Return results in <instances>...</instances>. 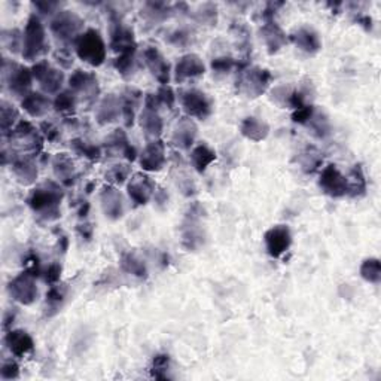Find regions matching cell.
I'll return each instance as SVG.
<instances>
[{
    "instance_id": "cell-1",
    "label": "cell",
    "mask_w": 381,
    "mask_h": 381,
    "mask_svg": "<svg viewBox=\"0 0 381 381\" xmlns=\"http://www.w3.org/2000/svg\"><path fill=\"white\" fill-rule=\"evenodd\" d=\"M63 189L60 188V185L46 180L44 183L37 185V187L30 192L27 204L39 218L44 221H56L60 218V204L63 201Z\"/></svg>"
},
{
    "instance_id": "cell-2",
    "label": "cell",
    "mask_w": 381,
    "mask_h": 381,
    "mask_svg": "<svg viewBox=\"0 0 381 381\" xmlns=\"http://www.w3.org/2000/svg\"><path fill=\"white\" fill-rule=\"evenodd\" d=\"M11 152L19 157H37L44 148V136L28 121H19L15 128L9 133Z\"/></svg>"
},
{
    "instance_id": "cell-3",
    "label": "cell",
    "mask_w": 381,
    "mask_h": 381,
    "mask_svg": "<svg viewBox=\"0 0 381 381\" xmlns=\"http://www.w3.org/2000/svg\"><path fill=\"white\" fill-rule=\"evenodd\" d=\"M49 42L46 36V30L40 22L37 14H32L27 19L26 28L23 32V51L22 56L27 61L37 63L44 56L48 54Z\"/></svg>"
},
{
    "instance_id": "cell-4",
    "label": "cell",
    "mask_w": 381,
    "mask_h": 381,
    "mask_svg": "<svg viewBox=\"0 0 381 381\" xmlns=\"http://www.w3.org/2000/svg\"><path fill=\"white\" fill-rule=\"evenodd\" d=\"M75 51L76 56L84 61V63L92 67H99L105 63L108 46L99 30L88 28L76 40Z\"/></svg>"
},
{
    "instance_id": "cell-5",
    "label": "cell",
    "mask_w": 381,
    "mask_h": 381,
    "mask_svg": "<svg viewBox=\"0 0 381 381\" xmlns=\"http://www.w3.org/2000/svg\"><path fill=\"white\" fill-rule=\"evenodd\" d=\"M2 75H3V85L8 88L12 96L24 99L30 92H32L33 85V74L32 69H28L23 65L15 63V61H8L3 60V67H2Z\"/></svg>"
},
{
    "instance_id": "cell-6",
    "label": "cell",
    "mask_w": 381,
    "mask_h": 381,
    "mask_svg": "<svg viewBox=\"0 0 381 381\" xmlns=\"http://www.w3.org/2000/svg\"><path fill=\"white\" fill-rule=\"evenodd\" d=\"M49 30L63 44H76L84 33V19L71 11H60L49 23Z\"/></svg>"
},
{
    "instance_id": "cell-7",
    "label": "cell",
    "mask_w": 381,
    "mask_h": 381,
    "mask_svg": "<svg viewBox=\"0 0 381 381\" xmlns=\"http://www.w3.org/2000/svg\"><path fill=\"white\" fill-rule=\"evenodd\" d=\"M178 99L187 117L195 119H208L213 112V100L198 88L179 90Z\"/></svg>"
},
{
    "instance_id": "cell-8",
    "label": "cell",
    "mask_w": 381,
    "mask_h": 381,
    "mask_svg": "<svg viewBox=\"0 0 381 381\" xmlns=\"http://www.w3.org/2000/svg\"><path fill=\"white\" fill-rule=\"evenodd\" d=\"M204 214V209L198 203H194L188 209L185 219L182 222V244L185 249L197 251L204 243V231L201 225V218Z\"/></svg>"
},
{
    "instance_id": "cell-9",
    "label": "cell",
    "mask_w": 381,
    "mask_h": 381,
    "mask_svg": "<svg viewBox=\"0 0 381 381\" xmlns=\"http://www.w3.org/2000/svg\"><path fill=\"white\" fill-rule=\"evenodd\" d=\"M271 82V74L270 70L262 67H247L240 71L239 81V90L251 99H256L262 96L264 92L269 90Z\"/></svg>"
},
{
    "instance_id": "cell-10",
    "label": "cell",
    "mask_w": 381,
    "mask_h": 381,
    "mask_svg": "<svg viewBox=\"0 0 381 381\" xmlns=\"http://www.w3.org/2000/svg\"><path fill=\"white\" fill-rule=\"evenodd\" d=\"M32 74L40 90L46 96H57L65 84V74L61 69L49 65L46 60H40L33 65Z\"/></svg>"
},
{
    "instance_id": "cell-11",
    "label": "cell",
    "mask_w": 381,
    "mask_h": 381,
    "mask_svg": "<svg viewBox=\"0 0 381 381\" xmlns=\"http://www.w3.org/2000/svg\"><path fill=\"white\" fill-rule=\"evenodd\" d=\"M69 90L76 94L79 101H84L87 105H92L100 94V85L96 74L85 70H75L69 78Z\"/></svg>"
},
{
    "instance_id": "cell-12",
    "label": "cell",
    "mask_w": 381,
    "mask_h": 381,
    "mask_svg": "<svg viewBox=\"0 0 381 381\" xmlns=\"http://www.w3.org/2000/svg\"><path fill=\"white\" fill-rule=\"evenodd\" d=\"M8 291H9V295H11L17 303L23 305L33 304L39 295L36 277L27 271H23L22 274H18L11 282H9Z\"/></svg>"
},
{
    "instance_id": "cell-13",
    "label": "cell",
    "mask_w": 381,
    "mask_h": 381,
    "mask_svg": "<svg viewBox=\"0 0 381 381\" xmlns=\"http://www.w3.org/2000/svg\"><path fill=\"white\" fill-rule=\"evenodd\" d=\"M319 187L332 198H341L348 194L347 176H344L334 164H329L322 170L321 178H319Z\"/></svg>"
},
{
    "instance_id": "cell-14",
    "label": "cell",
    "mask_w": 381,
    "mask_h": 381,
    "mask_svg": "<svg viewBox=\"0 0 381 381\" xmlns=\"http://www.w3.org/2000/svg\"><path fill=\"white\" fill-rule=\"evenodd\" d=\"M264 242L271 258H280L292 246V231L287 225H276L265 232Z\"/></svg>"
},
{
    "instance_id": "cell-15",
    "label": "cell",
    "mask_w": 381,
    "mask_h": 381,
    "mask_svg": "<svg viewBox=\"0 0 381 381\" xmlns=\"http://www.w3.org/2000/svg\"><path fill=\"white\" fill-rule=\"evenodd\" d=\"M157 187L153 180L145 173H136L128 179L127 194L136 205H145L155 197Z\"/></svg>"
},
{
    "instance_id": "cell-16",
    "label": "cell",
    "mask_w": 381,
    "mask_h": 381,
    "mask_svg": "<svg viewBox=\"0 0 381 381\" xmlns=\"http://www.w3.org/2000/svg\"><path fill=\"white\" fill-rule=\"evenodd\" d=\"M110 48L118 54L127 53V51L137 49L135 33L130 27L124 24L118 17L110 18Z\"/></svg>"
},
{
    "instance_id": "cell-17",
    "label": "cell",
    "mask_w": 381,
    "mask_h": 381,
    "mask_svg": "<svg viewBox=\"0 0 381 381\" xmlns=\"http://www.w3.org/2000/svg\"><path fill=\"white\" fill-rule=\"evenodd\" d=\"M205 74V66L203 60L197 54H185L182 56L176 66H174V81L178 84L198 79Z\"/></svg>"
},
{
    "instance_id": "cell-18",
    "label": "cell",
    "mask_w": 381,
    "mask_h": 381,
    "mask_svg": "<svg viewBox=\"0 0 381 381\" xmlns=\"http://www.w3.org/2000/svg\"><path fill=\"white\" fill-rule=\"evenodd\" d=\"M143 61H145L146 67L149 69V71L152 74V76L155 78L161 85H167L170 81V65L169 61L166 60L161 54V51L155 46H148L143 51Z\"/></svg>"
},
{
    "instance_id": "cell-19",
    "label": "cell",
    "mask_w": 381,
    "mask_h": 381,
    "mask_svg": "<svg viewBox=\"0 0 381 381\" xmlns=\"http://www.w3.org/2000/svg\"><path fill=\"white\" fill-rule=\"evenodd\" d=\"M139 162L145 171H160L167 162L166 145L160 139L151 140L140 152Z\"/></svg>"
},
{
    "instance_id": "cell-20",
    "label": "cell",
    "mask_w": 381,
    "mask_h": 381,
    "mask_svg": "<svg viewBox=\"0 0 381 381\" xmlns=\"http://www.w3.org/2000/svg\"><path fill=\"white\" fill-rule=\"evenodd\" d=\"M195 139H197V126H195L194 119L189 117L179 118L171 133L173 145L179 149L188 151L194 146Z\"/></svg>"
},
{
    "instance_id": "cell-21",
    "label": "cell",
    "mask_w": 381,
    "mask_h": 381,
    "mask_svg": "<svg viewBox=\"0 0 381 381\" xmlns=\"http://www.w3.org/2000/svg\"><path fill=\"white\" fill-rule=\"evenodd\" d=\"M105 148L112 157H126L131 162L137 158V151L135 146H131L124 130H115L110 133L105 139Z\"/></svg>"
},
{
    "instance_id": "cell-22",
    "label": "cell",
    "mask_w": 381,
    "mask_h": 381,
    "mask_svg": "<svg viewBox=\"0 0 381 381\" xmlns=\"http://www.w3.org/2000/svg\"><path fill=\"white\" fill-rule=\"evenodd\" d=\"M101 209L105 212L106 218L112 221H118L126 212V204H124L122 194L113 187H105L100 192Z\"/></svg>"
},
{
    "instance_id": "cell-23",
    "label": "cell",
    "mask_w": 381,
    "mask_h": 381,
    "mask_svg": "<svg viewBox=\"0 0 381 381\" xmlns=\"http://www.w3.org/2000/svg\"><path fill=\"white\" fill-rule=\"evenodd\" d=\"M5 346L15 357H24L32 353L35 348L33 338L30 337L28 332L23 331V329H14V331L11 329L5 335Z\"/></svg>"
},
{
    "instance_id": "cell-24",
    "label": "cell",
    "mask_w": 381,
    "mask_h": 381,
    "mask_svg": "<svg viewBox=\"0 0 381 381\" xmlns=\"http://www.w3.org/2000/svg\"><path fill=\"white\" fill-rule=\"evenodd\" d=\"M142 100H143V94L136 88H127L119 96L121 118L124 119L126 127H133V124H135L137 110L142 105Z\"/></svg>"
},
{
    "instance_id": "cell-25",
    "label": "cell",
    "mask_w": 381,
    "mask_h": 381,
    "mask_svg": "<svg viewBox=\"0 0 381 381\" xmlns=\"http://www.w3.org/2000/svg\"><path fill=\"white\" fill-rule=\"evenodd\" d=\"M289 39L298 49H301L305 54L314 56L322 49L321 36L317 35L316 30H313L310 27L296 28L295 32L289 36Z\"/></svg>"
},
{
    "instance_id": "cell-26",
    "label": "cell",
    "mask_w": 381,
    "mask_h": 381,
    "mask_svg": "<svg viewBox=\"0 0 381 381\" xmlns=\"http://www.w3.org/2000/svg\"><path fill=\"white\" fill-rule=\"evenodd\" d=\"M22 108L32 118H44L46 117L51 108H53V101L44 92L32 91L27 97L22 100Z\"/></svg>"
},
{
    "instance_id": "cell-27",
    "label": "cell",
    "mask_w": 381,
    "mask_h": 381,
    "mask_svg": "<svg viewBox=\"0 0 381 381\" xmlns=\"http://www.w3.org/2000/svg\"><path fill=\"white\" fill-rule=\"evenodd\" d=\"M33 160L35 158L15 155L11 161V169L15 179L22 185H26V187L33 185L37 179V166Z\"/></svg>"
},
{
    "instance_id": "cell-28",
    "label": "cell",
    "mask_w": 381,
    "mask_h": 381,
    "mask_svg": "<svg viewBox=\"0 0 381 381\" xmlns=\"http://www.w3.org/2000/svg\"><path fill=\"white\" fill-rule=\"evenodd\" d=\"M53 170L56 178L69 187L78 178V170L75 166V161L71 160L69 153H57L53 160Z\"/></svg>"
},
{
    "instance_id": "cell-29",
    "label": "cell",
    "mask_w": 381,
    "mask_h": 381,
    "mask_svg": "<svg viewBox=\"0 0 381 381\" xmlns=\"http://www.w3.org/2000/svg\"><path fill=\"white\" fill-rule=\"evenodd\" d=\"M140 127L145 133L146 139L151 140H158L162 128H164V122L162 118L160 115V112L155 109H148L143 108L142 113H140Z\"/></svg>"
},
{
    "instance_id": "cell-30",
    "label": "cell",
    "mask_w": 381,
    "mask_h": 381,
    "mask_svg": "<svg viewBox=\"0 0 381 381\" xmlns=\"http://www.w3.org/2000/svg\"><path fill=\"white\" fill-rule=\"evenodd\" d=\"M119 117H121V105H119L118 96L109 94L99 103L96 119L100 126H108V124L115 122L119 119Z\"/></svg>"
},
{
    "instance_id": "cell-31",
    "label": "cell",
    "mask_w": 381,
    "mask_h": 381,
    "mask_svg": "<svg viewBox=\"0 0 381 381\" xmlns=\"http://www.w3.org/2000/svg\"><path fill=\"white\" fill-rule=\"evenodd\" d=\"M242 135L252 142H262L270 135V126L264 119L256 117H247L240 126Z\"/></svg>"
},
{
    "instance_id": "cell-32",
    "label": "cell",
    "mask_w": 381,
    "mask_h": 381,
    "mask_svg": "<svg viewBox=\"0 0 381 381\" xmlns=\"http://www.w3.org/2000/svg\"><path fill=\"white\" fill-rule=\"evenodd\" d=\"M261 35L270 54H274L280 48H283L287 40L286 33L279 27V24H276L274 19L273 22H265V24L261 28Z\"/></svg>"
},
{
    "instance_id": "cell-33",
    "label": "cell",
    "mask_w": 381,
    "mask_h": 381,
    "mask_svg": "<svg viewBox=\"0 0 381 381\" xmlns=\"http://www.w3.org/2000/svg\"><path fill=\"white\" fill-rule=\"evenodd\" d=\"M214 160L216 152L205 143H200L191 151V164L197 173H204Z\"/></svg>"
},
{
    "instance_id": "cell-34",
    "label": "cell",
    "mask_w": 381,
    "mask_h": 381,
    "mask_svg": "<svg viewBox=\"0 0 381 381\" xmlns=\"http://www.w3.org/2000/svg\"><path fill=\"white\" fill-rule=\"evenodd\" d=\"M78 105H79V100H78L75 92L71 90H65V91L58 92V94L54 99V101H53L54 110L61 113V115H65V117L74 115V113L78 109Z\"/></svg>"
},
{
    "instance_id": "cell-35",
    "label": "cell",
    "mask_w": 381,
    "mask_h": 381,
    "mask_svg": "<svg viewBox=\"0 0 381 381\" xmlns=\"http://www.w3.org/2000/svg\"><path fill=\"white\" fill-rule=\"evenodd\" d=\"M136 51L137 49H133V51H127V53L118 54L115 61H113V67L117 69V71L122 78L128 79L136 74V70L139 67Z\"/></svg>"
},
{
    "instance_id": "cell-36",
    "label": "cell",
    "mask_w": 381,
    "mask_h": 381,
    "mask_svg": "<svg viewBox=\"0 0 381 381\" xmlns=\"http://www.w3.org/2000/svg\"><path fill=\"white\" fill-rule=\"evenodd\" d=\"M347 182H348V197L352 198H359L365 195L366 192V178L362 166H355L352 170H350L348 176H347Z\"/></svg>"
},
{
    "instance_id": "cell-37",
    "label": "cell",
    "mask_w": 381,
    "mask_h": 381,
    "mask_svg": "<svg viewBox=\"0 0 381 381\" xmlns=\"http://www.w3.org/2000/svg\"><path fill=\"white\" fill-rule=\"evenodd\" d=\"M305 127L310 128L312 135L316 136L317 139H325L331 135V122H329L328 117L323 112L317 110V109H314L313 115L305 124Z\"/></svg>"
},
{
    "instance_id": "cell-38",
    "label": "cell",
    "mask_w": 381,
    "mask_h": 381,
    "mask_svg": "<svg viewBox=\"0 0 381 381\" xmlns=\"http://www.w3.org/2000/svg\"><path fill=\"white\" fill-rule=\"evenodd\" d=\"M121 269L128 274L140 277V279H145V277L148 276V269H146L145 261L140 260L136 253H131V252L122 255Z\"/></svg>"
},
{
    "instance_id": "cell-39",
    "label": "cell",
    "mask_w": 381,
    "mask_h": 381,
    "mask_svg": "<svg viewBox=\"0 0 381 381\" xmlns=\"http://www.w3.org/2000/svg\"><path fill=\"white\" fill-rule=\"evenodd\" d=\"M18 110L15 106H12L11 103L2 101V106H0V126H2V135L3 137L9 136L15 126L18 124Z\"/></svg>"
},
{
    "instance_id": "cell-40",
    "label": "cell",
    "mask_w": 381,
    "mask_h": 381,
    "mask_svg": "<svg viewBox=\"0 0 381 381\" xmlns=\"http://www.w3.org/2000/svg\"><path fill=\"white\" fill-rule=\"evenodd\" d=\"M67 295V286L65 285H53L49 287V291L46 292V312L49 310L48 316H53L54 313H57L61 305L65 303V298Z\"/></svg>"
},
{
    "instance_id": "cell-41",
    "label": "cell",
    "mask_w": 381,
    "mask_h": 381,
    "mask_svg": "<svg viewBox=\"0 0 381 381\" xmlns=\"http://www.w3.org/2000/svg\"><path fill=\"white\" fill-rule=\"evenodd\" d=\"M322 162H323L322 153L319 152L317 148L314 146H308L300 153V164H301V169L305 173H314L316 170L321 169Z\"/></svg>"
},
{
    "instance_id": "cell-42",
    "label": "cell",
    "mask_w": 381,
    "mask_h": 381,
    "mask_svg": "<svg viewBox=\"0 0 381 381\" xmlns=\"http://www.w3.org/2000/svg\"><path fill=\"white\" fill-rule=\"evenodd\" d=\"M70 146L76 155L84 157L88 161H99L101 157V149L84 139H74L70 142Z\"/></svg>"
},
{
    "instance_id": "cell-43",
    "label": "cell",
    "mask_w": 381,
    "mask_h": 381,
    "mask_svg": "<svg viewBox=\"0 0 381 381\" xmlns=\"http://www.w3.org/2000/svg\"><path fill=\"white\" fill-rule=\"evenodd\" d=\"M359 273L365 282L378 285L381 280V264L377 258H368L360 265Z\"/></svg>"
},
{
    "instance_id": "cell-44",
    "label": "cell",
    "mask_w": 381,
    "mask_h": 381,
    "mask_svg": "<svg viewBox=\"0 0 381 381\" xmlns=\"http://www.w3.org/2000/svg\"><path fill=\"white\" fill-rule=\"evenodd\" d=\"M2 42L3 46L11 51L12 54L22 53L23 51V33L18 28H9L2 32Z\"/></svg>"
},
{
    "instance_id": "cell-45",
    "label": "cell",
    "mask_w": 381,
    "mask_h": 381,
    "mask_svg": "<svg viewBox=\"0 0 381 381\" xmlns=\"http://www.w3.org/2000/svg\"><path fill=\"white\" fill-rule=\"evenodd\" d=\"M170 371V356L169 355H157L152 360L151 374L158 380H167Z\"/></svg>"
},
{
    "instance_id": "cell-46",
    "label": "cell",
    "mask_w": 381,
    "mask_h": 381,
    "mask_svg": "<svg viewBox=\"0 0 381 381\" xmlns=\"http://www.w3.org/2000/svg\"><path fill=\"white\" fill-rule=\"evenodd\" d=\"M131 169L128 164H115L106 171V179L115 185L126 183L127 179H130Z\"/></svg>"
},
{
    "instance_id": "cell-47",
    "label": "cell",
    "mask_w": 381,
    "mask_h": 381,
    "mask_svg": "<svg viewBox=\"0 0 381 381\" xmlns=\"http://www.w3.org/2000/svg\"><path fill=\"white\" fill-rule=\"evenodd\" d=\"M176 94L169 85H162L157 92H155V99L158 103V108L162 109H173L174 105H176Z\"/></svg>"
},
{
    "instance_id": "cell-48",
    "label": "cell",
    "mask_w": 381,
    "mask_h": 381,
    "mask_svg": "<svg viewBox=\"0 0 381 381\" xmlns=\"http://www.w3.org/2000/svg\"><path fill=\"white\" fill-rule=\"evenodd\" d=\"M237 66V61L232 57H218L212 60V70L214 74H228Z\"/></svg>"
},
{
    "instance_id": "cell-49",
    "label": "cell",
    "mask_w": 381,
    "mask_h": 381,
    "mask_svg": "<svg viewBox=\"0 0 381 381\" xmlns=\"http://www.w3.org/2000/svg\"><path fill=\"white\" fill-rule=\"evenodd\" d=\"M23 265H24V271L30 273L35 277H39L44 274L42 264H40V258L36 253H28L23 261Z\"/></svg>"
},
{
    "instance_id": "cell-50",
    "label": "cell",
    "mask_w": 381,
    "mask_h": 381,
    "mask_svg": "<svg viewBox=\"0 0 381 381\" xmlns=\"http://www.w3.org/2000/svg\"><path fill=\"white\" fill-rule=\"evenodd\" d=\"M54 60L56 63L61 67V69H70L71 66H74V54H71V51L67 48V46H63V48H58L56 53H54Z\"/></svg>"
},
{
    "instance_id": "cell-51",
    "label": "cell",
    "mask_w": 381,
    "mask_h": 381,
    "mask_svg": "<svg viewBox=\"0 0 381 381\" xmlns=\"http://www.w3.org/2000/svg\"><path fill=\"white\" fill-rule=\"evenodd\" d=\"M39 131H40V135L44 136V139H46L48 142H57L61 137L60 128L56 126L54 122H49V121H44L42 124H40Z\"/></svg>"
},
{
    "instance_id": "cell-52",
    "label": "cell",
    "mask_w": 381,
    "mask_h": 381,
    "mask_svg": "<svg viewBox=\"0 0 381 381\" xmlns=\"http://www.w3.org/2000/svg\"><path fill=\"white\" fill-rule=\"evenodd\" d=\"M44 280L45 283L48 285H57L60 282V277H61V265L58 262H53L49 264L46 269L44 270Z\"/></svg>"
},
{
    "instance_id": "cell-53",
    "label": "cell",
    "mask_w": 381,
    "mask_h": 381,
    "mask_svg": "<svg viewBox=\"0 0 381 381\" xmlns=\"http://www.w3.org/2000/svg\"><path fill=\"white\" fill-rule=\"evenodd\" d=\"M0 377L3 380H15L19 377V366L15 360H8V362H3L2 369H0Z\"/></svg>"
},
{
    "instance_id": "cell-54",
    "label": "cell",
    "mask_w": 381,
    "mask_h": 381,
    "mask_svg": "<svg viewBox=\"0 0 381 381\" xmlns=\"http://www.w3.org/2000/svg\"><path fill=\"white\" fill-rule=\"evenodd\" d=\"M314 109H316V108H314L313 105H307V106H304V108H301V109L294 110V113H292V119H294V122L301 124V126H305V124L308 122V119L312 118Z\"/></svg>"
},
{
    "instance_id": "cell-55",
    "label": "cell",
    "mask_w": 381,
    "mask_h": 381,
    "mask_svg": "<svg viewBox=\"0 0 381 381\" xmlns=\"http://www.w3.org/2000/svg\"><path fill=\"white\" fill-rule=\"evenodd\" d=\"M36 9L44 15H54V14H58V8H61L60 3L57 2H36L35 3Z\"/></svg>"
},
{
    "instance_id": "cell-56",
    "label": "cell",
    "mask_w": 381,
    "mask_h": 381,
    "mask_svg": "<svg viewBox=\"0 0 381 381\" xmlns=\"http://www.w3.org/2000/svg\"><path fill=\"white\" fill-rule=\"evenodd\" d=\"M189 36L191 35L188 32H185V30H178V32H174L173 35H170L169 42H171L173 45H176V46L187 45V44H189V40H191Z\"/></svg>"
},
{
    "instance_id": "cell-57",
    "label": "cell",
    "mask_w": 381,
    "mask_h": 381,
    "mask_svg": "<svg viewBox=\"0 0 381 381\" xmlns=\"http://www.w3.org/2000/svg\"><path fill=\"white\" fill-rule=\"evenodd\" d=\"M92 231L94 230H92V226L90 223H84V225L78 226V232L81 234V237H84V239H87V240H90L92 237Z\"/></svg>"
}]
</instances>
